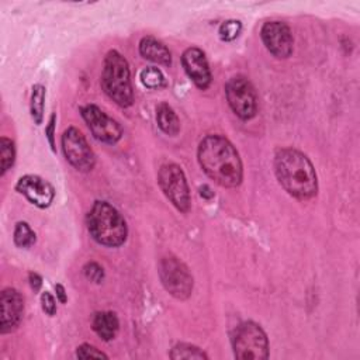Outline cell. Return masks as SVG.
<instances>
[{"label": "cell", "instance_id": "1", "mask_svg": "<svg viewBox=\"0 0 360 360\" xmlns=\"http://www.w3.org/2000/svg\"><path fill=\"white\" fill-rule=\"evenodd\" d=\"M197 158L204 173L222 187L242 183L243 167L235 146L221 135H207L198 145Z\"/></svg>", "mask_w": 360, "mask_h": 360}, {"label": "cell", "instance_id": "2", "mask_svg": "<svg viewBox=\"0 0 360 360\" xmlns=\"http://www.w3.org/2000/svg\"><path fill=\"white\" fill-rule=\"evenodd\" d=\"M274 172L281 187L297 200L305 201L316 195L318 179L311 160L294 148L276 152Z\"/></svg>", "mask_w": 360, "mask_h": 360}, {"label": "cell", "instance_id": "3", "mask_svg": "<svg viewBox=\"0 0 360 360\" xmlns=\"http://www.w3.org/2000/svg\"><path fill=\"white\" fill-rule=\"evenodd\" d=\"M87 229L91 238L107 248L121 246L127 239V222L107 201H96L87 214Z\"/></svg>", "mask_w": 360, "mask_h": 360}, {"label": "cell", "instance_id": "4", "mask_svg": "<svg viewBox=\"0 0 360 360\" xmlns=\"http://www.w3.org/2000/svg\"><path fill=\"white\" fill-rule=\"evenodd\" d=\"M101 86L105 94L120 107H129L134 103L128 62L115 49L110 51L104 58Z\"/></svg>", "mask_w": 360, "mask_h": 360}, {"label": "cell", "instance_id": "5", "mask_svg": "<svg viewBox=\"0 0 360 360\" xmlns=\"http://www.w3.org/2000/svg\"><path fill=\"white\" fill-rule=\"evenodd\" d=\"M233 354L239 360H263L269 356V340L260 325L248 321L232 335Z\"/></svg>", "mask_w": 360, "mask_h": 360}, {"label": "cell", "instance_id": "6", "mask_svg": "<svg viewBox=\"0 0 360 360\" xmlns=\"http://www.w3.org/2000/svg\"><path fill=\"white\" fill-rule=\"evenodd\" d=\"M158 273L165 290L177 300H187L193 291V276L188 267L174 256H165L159 262Z\"/></svg>", "mask_w": 360, "mask_h": 360}, {"label": "cell", "instance_id": "7", "mask_svg": "<svg viewBox=\"0 0 360 360\" xmlns=\"http://www.w3.org/2000/svg\"><path fill=\"white\" fill-rule=\"evenodd\" d=\"M158 183L169 201L181 212H187L191 205L187 179L176 163L162 165L158 173Z\"/></svg>", "mask_w": 360, "mask_h": 360}, {"label": "cell", "instance_id": "8", "mask_svg": "<svg viewBox=\"0 0 360 360\" xmlns=\"http://www.w3.org/2000/svg\"><path fill=\"white\" fill-rule=\"evenodd\" d=\"M229 107L240 120H250L257 112V97L252 83L245 76H233L225 86Z\"/></svg>", "mask_w": 360, "mask_h": 360}, {"label": "cell", "instance_id": "9", "mask_svg": "<svg viewBox=\"0 0 360 360\" xmlns=\"http://www.w3.org/2000/svg\"><path fill=\"white\" fill-rule=\"evenodd\" d=\"M62 149L66 160L79 172H90L96 165V156L84 135L75 127L62 135Z\"/></svg>", "mask_w": 360, "mask_h": 360}, {"label": "cell", "instance_id": "10", "mask_svg": "<svg viewBox=\"0 0 360 360\" xmlns=\"http://www.w3.org/2000/svg\"><path fill=\"white\" fill-rule=\"evenodd\" d=\"M80 114L86 121L93 136L104 143H115L122 136L121 125L107 115L101 108L94 104H87L80 108Z\"/></svg>", "mask_w": 360, "mask_h": 360}, {"label": "cell", "instance_id": "11", "mask_svg": "<svg viewBox=\"0 0 360 360\" xmlns=\"http://www.w3.org/2000/svg\"><path fill=\"white\" fill-rule=\"evenodd\" d=\"M260 37L267 51L278 59H285L292 53V34L283 21H267L260 30Z\"/></svg>", "mask_w": 360, "mask_h": 360}, {"label": "cell", "instance_id": "12", "mask_svg": "<svg viewBox=\"0 0 360 360\" xmlns=\"http://www.w3.org/2000/svg\"><path fill=\"white\" fill-rule=\"evenodd\" d=\"M15 190L38 208H48L55 197L52 184L37 174H25L20 177Z\"/></svg>", "mask_w": 360, "mask_h": 360}, {"label": "cell", "instance_id": "13", "mask_svg": "<svg viewBox=\"0 0 360 360\" xmlns=\"http://www.w3.org/2000/svg\"><path fill=\"white\" fill-rule=\"evenodd\" d=\"M0 307H1L0 330L1 333H8L14 330L22 319L24 298L15 288H6L1 291Z\"/></svg>", "mask_w": 360, "mask_h": 360}, {"label": "cell", "instance_id": "14", "mask_svg": "<svg viewBox=\"0 0 360 360\" xmlns=\"http://www.w3.org/2000/svg\"><path fill=\"white\" fill-rule=\"evenodd\" d=\"M181 63L186 73L197 87L204 90L211 84V70H210L205 53L201 49L198 48L186 49L181 55Z\"/></svg>", "mask_w": 360, "mask_h": 360}, {"label": "cell", "instance_id": "15", "mask_svg": "<svg viewBox=\"0 0 360 360\" xmlns=\"http://www.w3.org/2000/svg\"><path fill=\"white\" fill-rule=\"evenodd\" d=\"M139 53L155 63L170 66L172 55L166 45L153 37H143L139 42Z\"/></svg>", "mask_w": 360, "mask_h": 360}, {"label": "cell", "instance_id": "16", "mask_svg": "<svg viewBox=\"0 0 360 360\" xmlns=\"http://www.w3.org/2000/svg\"><path fill=\"white\" fill-rule=\"evenodd\" d=\"M91 325H93V330L105 342L114 339L118 332V328H120L117 315L110 311H103V312L94 314Z\"/></svg>", "mask_w": 360, "mask_h": 360}, {"label": "cell", "instance_id": "17", "mask_svg": "<svg viewBox=\"0 0 360 360\" xmlns=\"http://www.w3.org/2000/svg\"><path fill=\"white\" fill-rule=\"evenodd\" d=\"M156 121L159 128L170 136H176L180 131V121L174 110L167 103H160L156 107Z\"/></svg>", "mask_w": 360, "mask_h": 360}, {"label": "cell", "instance_id": "18", "mask_svg": "<svg viewBox=\"0 0 360 360\" xmlns=\"http://www.w3.org/2000/svg\"><path fill=\"white\" fill-rule=\"evenodd\" d=\"M44 107H45V87L42 84H34L32 93H31L30 111H31V117L37 125L42 124Z\"/></svg>", "mask_w": 360, "mask_h": 360}, {"label": "cell", "instance_id": "19", "mask_svg": "<svg viewBox=\"0 0 360 360\" xmlns=\"http://www.w3.org/2000/svg\"><path fill=\"white\" fill-rule=\"evenodd\" d=\"M172 359H200V360H207L208 356L205 354L204 350H201L200 347L194 346V345H190V343H179L176 345L170 354H169Z\"/></svg>", "mask_w": 360, "mask_h": 360}, {"label": "cell", "instance_id": "20", "mask_svg": "<svg viewBox=\"0 0 360 360\" xmlns=\"http://www.w3.org/2000/svg\"><path fill=\"white\" fill-rule=\"evenodd\" d=\"M14 243L18 248H30L35 243V232L27 222H17L14 229Z\"/></svg>", "mask_w": 360, "mask_h": 360}, {"label": "cell", "instance_id": "21", "mask_svg": "<svg viewBox=\"0 0 360 360\" xmlns=\"http://www.w3.org/2000/svg\"><path fill=\"white\" fill-rule=\"evenodd\" d=\"M141 82L145 87L148 89H160L165 86L166 80H165V76L162 73L160 69L155 68V66H149V68H145L142 72H141Z\"/></svg>", "mask_w": 360, "mask_h": 360}, {"label": "cell", "instance_id": "22", "mask_svg": "<svg viewBox=\"0 0 360 360\" xmlns=\"http://www.w3.org/2000/svg\"><path fill=\"white\" fill-rule=\"evenodd\" d=\"M0 158H1V176L13 166L15 159V148L11 139L3 136L0 139Z\"/></svg>", "mask_w": 360, "mask_h": 360}, {"label": "cell", "instance_id": "23", "mask_svg": "<svg viewBox=\"0 0 360 360\" xmlns=\"http://www.w3.org/2000/svg\"><path fill=\"white\" fill-rule=\"evenodd\" d=\"M242 30V24L238 20H228L219 27V37L222 41H233Z\"/></svg>", "mask_w": 360, "mask_h": 360}, {"label": "cell", "instance_id": "24", "mask_svg": "<svg viewBox=\"0 0 360 360\" xmlns=\"http://www.w3.org/2000/svg\"><path fill=\"white\" fill-rule=\"evenodd\" d=\"M83 271H84L86 278L90 280V281H93V283L100 284V283L103 281V278H104V270H103V267H101L98 263H96V262L87 263V264L84 266Z\"/></svg>", "mask_w": 360, "mask_h": 360}, {"label": "cell", "instance_id": "25", "mask_svg": "<svg viewBox=\"0 0 360 360\" xmlns=\"http://www.w3.org/2000/svg\"><path fill=\"white\" fill-rule=\"evenodd\" d=\"M76 356L79 359H107V354L103 353L101 350H98L97 347L89 345V343H83L77 347L76 350Z\"/></svg>", "mask_w": 360, "mask_h": 360}, {"label": "cell", "instance_id": "26", "mask_svg": "<svg viewBox=\"0 0 360 360\" xmlns=\"http://www.w3.org/2000/svg\"><path fill=\"white\" fill-rule=\"evenodd\" d=\"M41 305H42V311L45 314H48L49 316H53L56 314V301L51 292H48V291L42 292Z\"/></svg>", "mask_w": 360, "mask_h": 360}, {"label": "cell", "instance_id": "27", "mask_svg": "<svg viewBox=\"0 0 360 360\" xmlns=\"http://www.w3.org/2000/svg\"><path fill=\"white\" fill-rule=\"evenodd\" d=\"M55 121H56V115L52 114L48 122V127L45 128V135L48 138V142L52 148V150H55Z\"/></svg>", "mask_w": 360, "mask_h": 360}, {"label": "cell", "instance_id": "28", "mask_svg": "<svg viewBox=\"0 0 360 360\" xmlns=\"http://www.w3.org/2000/svg\"><path fill=\"white\" fill-rule=\"evenodd\" d=\"M28 280H30L31 288H32L34 291H39V288H41V285H42V278H41V276L37 274V273H30V274H28Z\"/></svg>", "mask_w": 360, "mask_h": 360}, {"label": "cell", "instance_id": "29", "mask_svg": "<svg viewBox=\"0 0 360 360\" xmlns=\"http://www.w3.org/2000/svg\"><path fill=\"white\" fill-rule=\"evenodd\" d=\"M55 291H56V297H58V300H59L62 304H65V302L68 301L65 287H63L62 284H56V285H55Z\"/></svg>", "mask_w": 360, "mask_h": 360}, {"label": "cell", "instance_id": "30", "mask_svg": "<svg viewBox=\"0 0 360 360\" xmlns=\"http://www.w3.org/2000/svg\"><path fill=\"white\" fill-rule=\"evenodd\" d=\"M200 195L204 197V198H211V197H214V193L211 191V188L208 186H201L200 187Z\"/></svg>", "mask_w": 360, "mask_h": 360}]
</instances>
